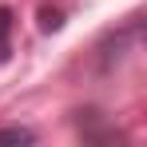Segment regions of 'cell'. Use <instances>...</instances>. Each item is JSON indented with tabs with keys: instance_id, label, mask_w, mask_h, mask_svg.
I'll return each mask as SVG.
<instances>
[{
	"instance_id": "cell-1",
	"label": "cell",
	"mask_w": 147,
	"mask_h": 147,
	"mask_svg": "<svg viewBox=\"0 0 147 147\" xmlns=\"http://www.w3.org/2000/svg\"><path fill=\"white\" fill-rule=\"evenodd\" d=\"M36 135L28 127H0V143H32Z\"/></svg>"
},
{
	"instance_id": "cell-3",
	"label": "cell",
	"mask_w": 147,
	"mask_h": 147,
	"mask_svg": "<svg viewBox=\"0 0 147 147\" xmlns=\"http://www.w3.org/2000/svg\"><path fill=\"white\" fill-rule=\"evenodd\" d=\"M60 24H64V20H60V12H52V8H44V12H40V28H44V32H56Z\"/></svg>"
},
{
	"instance_id": "cell-2",
	"label": "cell",
	"mask_w": 147,
	"mask_h": 147,
	"mask_svg": "<svg viewBox=\"0 0 147 147\" xmlns=\"http://www.w3.org/2000/svg\"><path fill=\"white\" fill-rule=\"evenodd\" d=\"M8 28H12V12L0 8V60L8 56Z\"/></svg>"
}]
</instances>
